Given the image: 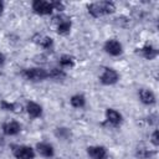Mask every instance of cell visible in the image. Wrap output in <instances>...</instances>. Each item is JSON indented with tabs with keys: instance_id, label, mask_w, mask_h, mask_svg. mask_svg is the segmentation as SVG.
Masks as SVG:
<instances>
[{
	"instance_id": "6da1fadb",
	"label": "cell",
	"mask_w": 159,
	"mask_h": 159,
	"mask_svg": "<svg viewBox=\"0 0 159 159\" xmlns=\"http://www.w3.org/2000/svg\"><path fill=\"white\" fill-rule=\"evenodd\" d=\"M116 10V6L111 1H99V2H93L88 6V12L93 17H99L106 14H112Z\"/></svg>"
},
{
	"instance_id": "7a4b0ae2",
	"label": "cell",
	"mask_w": 159,
	"mask_h": 159,
	"mask_svg": "<svg viewBox=\"0 0 159 159\" xmlns=\"http://www.w3.org/2000/svg\"><path fill=\"white\" fill-rule=\"evenodd\" d=\"M25 77L30 81L34 82H39V81H43L45 78L48 77V72H46L43 68H29L25 71Z\"/></svg>"
},
{
	"instance_id": "3957f363",
	"label": "cell",
	"mask_w": 159,
	"mask_h": 159,
	"mask_svg": "<svg viewBox=\"0 0 159 159\" xmlns=\"http://www.w3.org/2000/svg\"><path fill=\"white\" fill-rule=\"evenodd\" d=\"M32 9L35 12L40 15H48L53 10L52 4L50 1H43V0H36L32 2Z\"/></svg>"
},
{
	"instance_id": "277c9868",
	"label": "cell",
	"mask_w": 159,
	"mask_h": 159,
	"mask_svg": "<svg viewBox=\"0 0 159 159\" xmlns=\"http://www.w3.org/2000/svg\"><path fill=\"white\" fill-rule=\"evenodd\" d=\"M14 155L16 157V159H34L35 153L32 148L26 145H20L14 149Z\"/></svg>"
},
{
	"instance_id": "5b68a950",
	"label": "cell",
	"mask_w": 159,
	"mask_h": 159,
	"mask_svg": "<svg viewBox=\"0 0 159 159\" xmlns=\"http://www.w3.org/2000/svg\"><path fill=\"white\" fill-rule=\"evenodd\" d=\"M104 50L112 56H118L122 53V45L117 40H108L104 45Z\"/></svg>"
},
{
	"instance_id": "8992f818",
	"label": "cell",
	"mask_w": 159,
	"mask_h": 159,
	"mask_svg": "<svg viewBox=\"0 0 159 159\" xmlns=\"http://www.w3.org/2000/svg\"><path fill=\"white\" fill-rule=\"evenodd\" d=\"M118 81V73L112 68H106L101 76V82L103 84H113Z\"/></svg>"
},
{
	"instance_id": "52a82bcc",
	"label": "cell",
	"mask_w": 159,
	"mask_h": 159,
	"mask_svg": "<svg viewBox=\"0 0 159 159\" xmlns=\"http://www.w3.org/2000/svg\"><path fill=\"white\" fill-rule=\"evenodd\" d=\"M87 153L88 155L92 158V159H107V150L104 147H99V145H96V147H89L87 149Z\"/></svg>"
},
{
	"instance_id": "ba28073f",
	"label": "cell",
	"mask_w": 159,
	"mask_h": 159,
	"mask_svg": "<svg viewBox=\"0 0 159 159\" xmlns=\"http://www.w3.org/2000/svg\"><path fill=\"white\" fill-rule=\"evenodd\" d=\"M20 129H21L20 124H19L17 122H15V120L7 122V123H5V124L2 125V130H4V133L7 134V135H15V134H17V133L20 132Z\"/></svg>"
},
{
	"instance_id": "9c48e42d",
	"label": "cell",
	"mask_w": 159,
	"mask_h": 159,
	"mask_svg": "<svg viewBox=\"0 0 159 159\" xmlns=\"http://www.w3.org/2000/svg\"><path fill=\"white\" fill-rule=\"evenodd\" d=\"M57 22V31L58 34H66L71 29V21L67 17H55Z\"/></svg>"
},
{
	"instance_id": "30bf717a",
	"label": "cell",
	"mask_w": 159,
	"mask_h": 159,
	"mask_svg": "<svg viewBox=\"0 0 159 159\" xmlns=\"http://www.w3.org/2000/svg\"><path fill=\"white\" fill-rule=\"evenodd\" d=\"M139 98L145 104H153V103H155V96H154V93L150 89H147V88H143V89L139 91Z\"/></svg>"
},
{
	"instance_id": "8fae6325",
	"label": "cell",
	"mask_w": 159,
	"mask_h": 159,
	"mask_svg": "<svg viewBox=\"0 0 159 159\" xmlns=\"http://www.w3.org/2000/svg\"><path fill=\"white\" fill-rule=\"evenodd\" d=\"M106 118H107V120H108L111 124H113V125H118V124L122 122V116H120V113H118L116 109H112V108L107 109V112H106Z\"/></svg>"
},
{
	"instance_id": "7c38bea8",
	"label": "cell",
	"mask_w": 159,
	"mask_h": 159,
	"mask_svg": "<svg viewBox=\"0 0 159 159\" xmlns=\"http://www.w3.org/2000/svg\"><path fill=\"white\" fill-rule=\"evenodd\" d=\"M36 149L37 152L42 155V157H46V158H50L53 155V148L51 144L48 143H39L36 145Z\"/></svg>"
},
{
	"instance_id": "4fadbf2b",
	"label": "cell",
	"mask_w": 159,
	"mask_h": 159,
	"mask_svg": "<svg viewBox=\"0 0 159 159\" xmlns=\"http://www.w3.org/2000/svg\"><path fill=\"white\" fill-rule=\"evenodd\" d=\"M26 109H27L29 116L32 117V118H37V117H40L41 113H42L41 106H39V104L35 103V102H29L27 106H26Z\"/></svg>"
},
{
	"instance_id": "5bb4252c",
	"label": "cell",
	"mask_w": 159,
	"mask_h": 159,
	"mask_svg": "<svg viewBox=\"0 0 159 159\" xmlns=\"http://www.w3.org/2000/svg\"><path fill=\"white\" fill-rule=\"evenodd\" d=\"M140 53H142L147 60H153V58L157 56V50H155L153 46L147 45V46H144V47L140 50Z\"/></svg>"
},
{
	"instance_id": "9a60e30c",
	"label": "cell",
	"mask_w": 159,
	"mask_h": 159,
	"mask_svg": "<svg viewBox=\"0 0 159 159\" xmlns=\"http://www.w3.org/2000/svg\"><path fill=\"white\" fill-rule=\"evenodd\" d=\"M84 102H86V99H84V97L82 94H76V96H73L71 98V104L73 107H76V108L83 107L84 106Z\"/></svg>"
},
{
	"instance_id": "2e32d148",
	"label": "cell",
	"mask_w": 159,
	"mask_h": 159,
	"mask_svg": "<svg viewBox=\"0 0 159 159\" xmlns=\"http://www.w3.org/2000/svg\"><path fill=\"white\" fill-rule=\"evenodd\" d=\"M60 65L65 68H68V67H72L73 66V58L70 57V56H62L61 60H60Z\"/></svg>"
},
{
	"instance_id": "e0dca14e",
	"label": "cell",
	"mask_w": 159,
	"mask_h": 159,
	"mask_svg": "<svg viewBox=\"0 0 159 159\" xmlns=\"http://www.w3.org/2000/svg\"><path fill=\"white\" fill-rule=\"evenodd\" d=\"M48 76H50V77H53V78H57V80H58V78H62L65 75H63V72H62V71H60L58 68H53V70H52V71L48 73Z\"/></svg>"
},
{
	"instance_id": "ac0fdd59",
	"label": "cell",
	"mask_w": 159,
	"mask_h": 159,
	"mask_svg": "<svg viewBox=\"0 0 159 159\" xmlns=\"http://www.w3.org/2000/svg\"><path fill=\"white\" fill-rule=\"evenodd\" d=\"M39 43L41 45V46H43V47H50L51 45H52V39H50V37H41L40 39V41H39Z\"/></svg>"
},
{
	"instance_id": "d6986e66",
	"label": "cell",
	"mask_w": 159,
	"mask_h": 159,
	"mask_svg": "<svg viewBox=\"0 0 159 159\" xmlns=\"http://www.w3.org/2000/svg\"><path fill=\"white\" fill-rule=\"evenodd\" d=\"M152 143L157 147L158 144H159V139H158V132L155 130L154 133H153V135H152Z\"/></svg>"
},
{
	"instance_id": "ffe728a7",
	"label": "cell",
	"mask_w": 159,
	"mask_h": 159,
	"mask_svg": "<svg viewBox=\"0 0 159 159\" xmlns=\"http://www.w3.org/2000/svg\"><path fill=\"white\" fill-rule=\"evenodd\" d=\"M2 9H4V5H2V2H0V15L2 14Z\"/></svg>"
},
{
	"instance_id": "44dd1931",
	"label": "cell",
	"mask_w": 159,
	"mask_h": 159,
	"mask_svg": "<svg viewBox=\"0 0 159 159\" xmlns=\"http://www.w3.org/2000/svg\"><path fill=\"white\" fill-rule=\"evenodd\" d=\"M2 62H4V56H2V55H0V65H1Z\"/></svg>"
}]
</instances>
